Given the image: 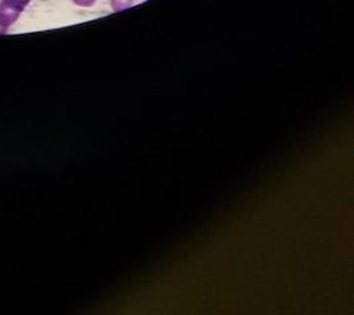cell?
Listing matches in <instances>:
<instances>
[{
    "label": "cell",
    "instance_id": "obj_1",
    "mask_svg": "<svg viewBox=\"0 0 354 315\" xmlns=\"http://www.w3.org/2000/svg\"><path fill=\"white\" fill-rule=\"evenodd\" d=\"M75 1L79 4H86V6H89V4L93 3V0H75Z\"/></svg>",
    "mask_w": 354,
    "mask_h": 315
}]
</instances>
